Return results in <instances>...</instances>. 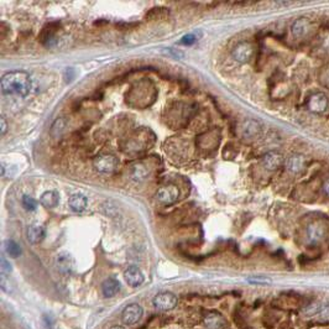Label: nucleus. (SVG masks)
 Returning <instances> with one entry per match:
<instances>
[{
	"instance_id": "0eeeda50",
	"label": "nucleus",
	"mask_w": 329,
	"mask_h": 329,
	"mask_svg": "<svg viewBox=\"0 0 329 329\" xmlns=\"http://www.w3.org/2000/svg\"><path fill=\"white\" fill-rule=\"evenodd\" d=\"M142 313L144 311L141 306L137 303H132V305H128L122 312V320L127 326H132L139 322L140 318L142 317Z\"/></svg>"
},
{
	"instance_id": "39448f33",
	"label": "nucleus",
	"mask_w": 329,
	"mask_h": 329,
	"mask_svg": "<svg viewBox=\"0 0 329 329\" xmlns=\"http://www.w3.org/2000/svg\"><path fill=\"white\" fill-rule=\"evenodd\" d=\"M152 305L160 311H170L177 306V297L171 292H161L152 300Z\"/></svg>"
},
{
	"instance_id": "a878e982",
	"label": "nucleus",
	"mask_w": 329,
	"mask_h": 329,
	"mask_svg": "<svg viewBox=\"0 0 329 329\" xmlns=\"http://www.w3.org/2000/svg\"><path fill=\"white\" fill-rule=\"evenodd\" d=\"M164 52L165 55H167V56H170V57H172V59H177V60H181V59H183V57H185V54H183L182 51H181V50H177V49H166L164 50Z\"/></svg>"
},
{
	"instance_id": "7c9ffc66",
	"label": "nucleus",
	"mask_w": 329,
	"mask_h": 329,
	"mask_svg": "<svg viewBox=\"0 0 329 329\" xmlns=\"http://www.w3.org/2000/svg\"><path fill=\"white\" fill-rule=\"evenodd\" d=\"M0 123H1V127H0V132H1V135H4L5 130H6V123H5L4 118H1V119H0Z\"/></svg>"
},
{
	"instance_id": "f257e3e1",
	"label": "nucleus",
	"mask_w": 329,
	"mask_h": 329,
	"mask_svg": "<svg viewBox=\"0 0 329 329\" xmlns=\"http://www.w3.org/2000/svg\"><path fill=\"white\" fill-rule=\"evenodd\" d=\"M32 88L30 76L24 71H12L1 78V92L6 95L26 97Z\"/></svg>"
},
{
	"instance_id": "7ed1b4c3",
	"label": "nucleus",
	"mask_w": 329,
	"mask_h": 329,
	"mask_svg": "<svg viewBox=\"0 0 329 329\" xmlns=\"http://www.w3.org/2000/svg\"><path fill=\"white\" fill-rule=\"evenodd\" d=\"M156 200L162 205H171L180 197V190L175 185H167L159 188L156 192Z\"/></svg>"
},
{
	"instance_id": "1a4fd4ad",
	"label": "nucleus",
	"mask_w": 329,
	"mask_h": 329,
	"mask_svg": "<svg viewBox=\"0 0 329 329\" xmlns=\"http://www.w3.org/2000/svg\"><path fill=\"white\" fill-rule=\"evenodd\" d=\"M308 110L315 114H321L328 108V98L325 93H315L310 97L307 103Z\"/></svg>"
},
{
	"instance_id": "2eb2a0df",
	"label": "nucleus",
	"mask_w": 329,
	"mask_h": 329,
	"mask_svg": "<svg viewBox=\"0 0 329 329\" xmlns=\"http://www.w3.org/2000/svg\"><path fill=\"white\" fill-rule=\"evenodd\" d=\"M45 228L40 224H31L26 229V238L31 244H39L45 239Z\"/></svg>"
},
{
	"instance_id": "aec40b11",
	"label": "nucleus",
	"mask_w": 329,
	"mask_h": 329,
	"mask_svg": "<svg viewBox=\"0 0 329 329\" xmlns=\"http://www.w3.org/2000/svg\"><path fill=\"white\" fill-rule=\"evenodd\" d=\"M68 205L74 213H82L87 208L88 200L83 195H73L69 198Z\"/></svg>"
},
{
	"instance_id": "4be33fe9",
	"label": "nucleus",
	"mask_w": 329,
	"mask_h": 329,
	"mask_svg": "<svg viewBox=\"0 0 329 329\" xmlns=\"http://www.w3.org/2000/svg\"><path fill=\"white\" fill-rule=\"evenodd\" d=\"M323 305L320 302H312L311 305H308L307 307L303 310V313H305L306 316H308V317H311V316H316V315H320L321 310H322Z\"/></svg>"
},
{
	"instance_id": "dca6fc26",
	"label": "nucleus",
	"mask_w": 329,
	"mask_h": 329,
	"mask_svg": "<svg viewBox=\"0 0 329 329\" xmlns=\"http://www.w3.org/2000/svg\"><path fill=\"white\" fill-rule=\"evenodd\" d=\"M120 283L115 278H107L102 283V293L105 298H112L119 292Z\"/></svg>"
},
{
	"instance_id": "a211bd4d",
	"label": "nucleus",
	"mask_w": 329,
	"mask_h": 329,
	"mask_svg": "<svg viewBox=\"0 0 329 329\" xmlns=\"http://www.w3.org/2000/svg\"><path fill=\"white\" fill-rule=\"evenodd\" d=\"M40 203L44 205L45 208H55L59 205L60 203V196L56 191H46L42 193L41 198H40Z\"/></svg>"
},
{
	"instance_id": "c756f323",
	"label": "nucleus",
	"mask_w": 329,
	"mask_h": 329,
	"mask_svg": "<svg viewBox=\"0 0 329 329\" xmlns=\"http://www.w3.org/2000/svg\"><path fill=\"white\" fill-rule=\"evenodd\" d=\"M321 79H322V82L325 83L327 87H329V67L325 69V71L322 72V76H321Z\"/></svg>"
},
{
	"instance_id": "bb28decb",
	"label": "nucleus",
	"mask_w": 329,
	"mask_h": 329,
	"mask_svg": "<svg viewBox=\"0 0 329 329\" xmlns=\"http://www.w3.org/2000/svg\"><path fill=\"white\" fill-rule=\"evenodd\" d=\"M197 40H198L197 36H196L195 34H188V35H186V36H183L182 39L180 40V42H178V44L185 45V46H191V45L195 44Z\"/></svg>"
},
{
	"instance_id": "9b49d317",
	"label": "nucleus",
	"mask_w": 329,
	"mask_h": 329,
	"mask_svg": "<svg viewBox=\"0 0 329 329\" xmlns=\"http://www.w3.org/2000/svg\"><path fill=\"white\" fill-rule=\"evenodd\" d=\"M285 157L277 151H268L266 152L263 156V166L267 171H276L281 167V166L285 165Z\"/></svg>"
},
{
	"instance_id": "5701e85b",
	"label": "nucleus",
	"mask_w": 329,
	"mask_h": 329,
	"mask_svg": "<svg viewBox=\"0 0 329 329\" xmlns=\"http://www.w3.org/2000/svg\"><path fill=\"white\" fill-rule=\"evenodd\" d=\"M22 205L29 212H34L37 208V202L32 197H30V196H24L22 197Z\"/></svg>"
},
{
	"instance_id": "f3484780",
	"label": "nucleus",
	"mask_w": 329,
	"mask_h": 329,
	"mask_svg": "<svg viewBox=\"0 0 329 329\" xmlns=\"http://www.w3.org/2000/svg\"><path fill=\"white\" fill-rule=\"evenodd\" d=\"M204 325L209 329H220L224 327L225 323L224 317L217 312H209L204 317Z\"/></svg>"
},
{
	"instance_id": "c85d7f7f",
	"label": "nucleus",
	"mask_w": 329,
	"mask_h": 329,
	"mask_svg": "<svg viewBox=\"0 0 329 329\" xmlns=\"http://www.w3.org/2000/svg\"><path fill=\"white\" fill-rule=\"evenodd\" d=\"M320 316L322 320L329 321V305L323 306L322 310H321V312H320Z\"/></svg>"
},
{
	"instance_id": "412c9836",
	"label": "nucleus",
	"mask_w": 329,
	"mask_h": 329,
	"mask_svg": "<svg viewBox=\"0 0 329 329\" xmlns=\"http://www.w3.org/2000/svg\"><path fill=\"white\" fill-rule=\"evenodd\" d=\"M5 250H6V254L10 256V258L12 259H16L19 258L20 255H21V248H20V245L17 244L16 242H14V240H7L6 243H5Z\"/></svg>"
},
{
	"instance_id": "393cba45",
	"label": "nucleus",
	"mask_w": 329,
	"mask_h": 329,
	"mask_svg": "<svg viewBox=\"0 0 329 329\" xmlns=\"http://www.w3.org/2000/svg\"><path fill=\"white\" fill-rule=\"evenodd\" d=\"M248 281L254 285H268L271 282L270 278L263 277V276H253V277H249Z\"/></svg>"
},
{
	"instance_id": "ddd939ff",
	"label": "nucleus",
	"mask_w": 329,
	"mask_h": 329,
	"mask_svg": "<svg viewBox=\"0 0 329 329\" xmlns=\"http://www.w3.org/2000/svg\"><path fill=\"white\" fill-rule=\"evenodd\" d=\"M124 278L128 282V285L132 287H137L144 282V273L141 272L139 267L136 266H130L124 271Z\"/></svg>"
},
{
	"instance_id": "6e6552de",
	"label": "nucleus",
	"mask_w": 329,
	"mask_h": 329,
	"mask_svg": "<svg viewBox=\"0 0 329 329\" xmlns=\"http://www.w3.org/2000/svg\"><path fill=\"white\" fill-rule=\"evenodd\" d=\"M254 55V47L253 45L249 42H240L237 46L233 49L232 56L235 61L240 62V64H247L251 60Z\"/></svg>"
},
{
	"instance_id": "72a5a7b5",
	"label": "nucleus",
	"mask_w": 329,
	"mask_h": 329,
	"mask_svg": "<svg viewBox=\"0 0 329 329\" xmlns=\"http://www.w3.org/2000/svg\"><path fill=\"white\" fill-rule=\"evenodd\" d=\"M54 329H57V328H56V327H55V328H54Z\"/></svg>"
},
{
	"instance_id": "20e7f679",
	"label": "nucleus",
	"mask_w": 329,
	"mask_h": 329,
	"mask_svg": "<svg viewBox=\"0 0 329 329\" xmlns=\"http://www.w3.org/2000/svg\"><path fill=\"white\" fill-rule=\"evenodd\" d=\"M327 235V225L323 222L316 220L307 228V240L311 245H317L323 242Z\"/></svg>"
},
{
	"instance_id": "cd10ccee",
	"label": "nucleus",
	"mask_w": 329,
	"mask_h": 329,
	"mask_svg": "<svg viewBox=\"0 0 329 329\" xmlns=\"http://www.w3.org/2000/svg\"><path fill=\"white\" fill-rule=\"evenodd\" d=\"M1 272L2 275H4V273L11 272V263H10L5 258H1Z\"/></svg>"
},
{
	"instance_id": "9d476101",
	"label": "nucleus",
	"mask_w": 329,
	"mask_h": 329,
	"mask_svg": "<svg viewBox=\"0 0 329 329\" xmlns=\"http://www.w3.org/2000/svg\"><path fill=\"white\" fill-rule=\"evenodd\" d=\"M285 166L290 172L300 175L307 168V159L301 154H293L286 159Z\"/></svg>"
},
{
	"instance_id": "f03ea898",
	"label": "nucleus",
	"mask_w": 329,
	"mask_h": 329,
	"mask_svg": "<svg viewBox=\"0 0 329 329\" xmlns=\"http://www.w3.org/2000/svg\"><path fill=\"white\" fill-rule=\"evenodd\" d=\"M118 165H119V161H118L117 157L114 155H100V156L95 157L94 162H93V166H94L95 170L98 171L99 173H104V175H108V173H112L117 170Z\"/></svg>"
},
{
	"instance_id": "423d86ee",
	"label": "nucleus",
	"mask_w": 329,
	"mask_h": 329,
	"mask_svg": "<svg viewBox=\"0 0 329 329\" xmlns=\"http://www.w3.org/2000/svg\"><path fill=\"white\" fill-rule=\"evenodd\" d=\"M55 265H56L57 271H59L61 275L68 276L71 275L72 271H73L74 260L71 254L64 251V253H60L59 255L56 256V259H55Z\"/></svg>"
},
{
	"instance_id": "b1692460",
	"label": "nucleus",
	"mask_w": 329,
	"mask_h": 329,
	"mask_svg": "<svg viewBox=\"0 0 329 329\" xmlns=\"http://www.w3.org/2000/svg\"><path fill=\"white\" fill-rule=\"evenodd\" d=\"M65 128H66V122H65L64 119L56 120V122H55V124L52 125L51 134L54 135V136H60V135H61V132L65 130Z\"/></svg>"
},
{
	"instance_id": "f8f14e48",
	"label": "nucleus",
	"mask_w": 329,
	"mask_h": 329,
	"mask_svg": "<svg viewBox=\"0 0 329 329\" xmlns=\"http://www.w3.org/2000/svg\"><path fill=\"white\" fill-rule=\"evenodd\" d=\"M311 30V21L307 17H298L293 21L292 26H291V34L296 39H302V37L307 36L308 32Z\"/></svg>"
},
{
	"instance_id": "473e14b6",
	"label": "nucleus",
	"mask_w": 329,
	"mask_h": 329,
	"mask_svg": "<svg viewBox=\"0 0 329 329\" xmlns=\"http://www.w3.org/2000/svg\"><path fill=\"white\" fill-rule=\"evenodd\" d=\"M110 329H125V328L122 327V326H114V327H112Z\"/></svg>"
},
{
	"instance_id": "6ab92c4d",
	"label": "nucleus",
	"mask_w": 329,
	"mask_h": 329,
	"mask_svg": "<svg viewBox=\"0 0 329 329\" xmlns=\"http://www.w3.org/2000/svg\"><path fill=\"white\" fill-rule=\"evenodd\" d=\"M130 176H132V180L137 181V182H141V181H145L146 178H149L150 168L145 164H136L132 166V171H130Z\"/></svg>"
},
{
	"instance_id": "4468645a",
	"label": "nucleus",
	"mask_w": 329,
	"mask_h": 329,
	"mask_svg": "<svg viewBox=\"0 0 329 329\" xmlns=\"http://www.w3.org/2000/svg\"><path fill=\"white\" fill-rule=\"evenodd\" d=\"M261 132L260 123L254 119L245 120L242 124V135L247 139H255Z\"/></svg>"
},
{
	"instance_id": "2f4dec72",
	"label": "nucleus",
	"mask_w": 329,
	"mask_h": 329,
	"mask_svg": "<svg viewBox=\"0 0 329 329\" xmlns=\"http://www.w3.org/2000/svg\"><path fill=\"white\" fill-rule=\"evenodd\" d=\"M323 191H325L326 195H327L329 197V178L327 181H326L325 183H323Z\"/></svg>"
}]
</instances>
